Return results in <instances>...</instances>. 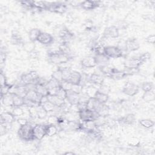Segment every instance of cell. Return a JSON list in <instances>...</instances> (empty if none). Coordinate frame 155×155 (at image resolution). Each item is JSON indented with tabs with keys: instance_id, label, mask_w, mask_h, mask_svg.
I'll use <instances>...</instances> for the list:
<instances>
[{
	"instance_id": "6da1fadb",
	"label": "cell",
	"mask_w": 155,
	"mask_h": 155,
	"mask_svg": "<svg viewBox=\"0 0 155 155\" xmlns=\"http://www.w3.org/2000/svg\"><path fill=\"white\" fill-rule=\"evenodd\" d=\"M70 59V56L62 53L59 48L57 50L51 51L48 53V60L49 62L58 66L67 64Z\"/></svg>"
},
{
	"instance_id": "7a4b0ae2",
	"label": "cell",
	"mask_w": 155,
	"mask_h": 155,
	"mask_svg": "<svg viewBox=\"0 0 155 155\" xmlns=\"http://www.w3.org/2000/svg\"><path fill=\"white\" fill-rule=\"evenodd\" d=\"M18 134L21 139L27 142L35 140L33 134V126L29 123L25 125L19 127Z\"/></svg>"
},
{
	"instance_id": "3957f363",
	"label": "cell",
	"mask_w": 155,
	"mask_h": 155,
	"mask_svg": "<svg viewBox=\"0 0 155 155\" xmlns=\"http://www.w3.org/2000/svg\"><path fill=\"white\" fill-rule=\"evenodd\" d=\"M104 54L108 58H120L124 56V53L122 48L118 46L108 45L104 47Z\"/></svg>"
},
{
	"instance_id": "277c9868",
	"label": "cell",
	"mask_w": 155,
	"mask_h": 155,
	"mask_svg": "<svg viewBox=\"0 0 155 155\" xmlns=\"http://www.w3.org/2000/svg\"><path fill=\"white\" fill-rule=\"evenodd\" d=\"M78 113L79 117L82 122L96 120L100 117L96 111H92L87 108L80 110L78 111Z\"/></svg>"
},
{
	"instance_id": "5b68a950",
	"label": "cell",
	"mask_w": 155,
	"mask_h": 155,
	"mask_svg": "<svg viewBox=\"0 0 155 155\" xmlns=\"http://www.w3.org/2000/svg\"><path fill=\"white\" fill-rule=\"evenodd\" d=\"M145 62L142 60L140 56L136 58H132L126 60L124 65L126 70H135L139 68Z\"/></svg>"
},
{
	"instance_id": "8992f818",
	"label": "cell",
	"mask_w": 155,
	"mask_h": 155,
	"mask_svg": "<svg viewBox=\"0 0 155 155\" xmlns=\"http://www.w3.org/2000/svg\"><path fill=\"white\" fill-rule=\"evenodd\" d=\"M33 134L35 140H42L46 136V125L38 124L33 126Z\"/></svg>"
},
{
	"instance_id": "52a82bcc",
	"label": "cell",
	"mask_w": 155,
	"mask_h": 155,
	"mask_svg": "<svg viewBox=\"0 0 155 155\" xmlns=\"http://www.w3.org/2000/svg\"><path fill=\"white\" fill-rule=\"evenodd\" d=\"M139 91V87L131 82H127L122 88V93L128 96H134L137 94Z\"/></svg>"
},
{
	"instance_id": "ba28073f",
	"label": "cell",
	"mask_w": 155,
	"mask_h": 155,
	"mask_svg": "<svg viewBox=\"0 0 155 155\" xmlns=\"http://www.w3.org/2000/svg\"><path fill=\"white\" fill-rule=\"evenodd\" d=\"M140 48V44L135 38H130L127 39L124 44V48L128 52L135 51Z\"/></svg>"
},
{
	"instance_id": "9c48e42d",
	"label": "cell",
	"mask_w": 155,
	"mask_h": 155,
	"mask_svg": "<svg viewBox=\"0 0 155 155\" xmlns=\"http://www.w3.org/2000/svg\"><path fill=\"white\" fill-rule=\"evenodd\" d=\"M47 4V10L52 12H55L58 13H64L67 10V6L65 4L61 2H52V3H48Z\"/></svg>"
},
{
	"instance_id": "30bf717a",
	"label": "cell",
	"mask_w": 155,
	"mask_h": 155,
	"mask_svg": "<svg viewBox=\"0 0 155 155\" xmlns=\"http://www.w3.org/2000/svg\"><path fill=\"white\" fill-rule=\"evenodd\" d=\"M37 41L42 45H48L54 42V38L48 33L41 31L37 39Z\"/></svg>"
},
{
	"instance_id": "8fae6325",
	"label": "cell",
	"mask_w": 155,
	"mask_h": 155,
	"mask_svg": "<svg viewBox=\"0 0 155 155\" xmlns=\"http://www.w3.org/2000/svg\"><path fill=\"white\" fill-rule=\"evenodd\" d=\"M82 80V75L81 73L77 71H71V73L67 81L72 85H81Z\"/></svg>"
},
{
	"instance_id": "7c38bea8",
	"label": "cell",
	"mask_w": 155,
	"mask_h": 155,
	"mask_svg": "<svg viewBox=\"0 0 155 155\" xmlns=\"http://www.w3.org/2000/svg\"><path fill=\"white\" fill-rule=\"evenodd\" d=\"M81 64L82 67L85 68H94L97 66V63L94 56H88L84 57L81 61Z\"/></svg>"
},
{
	"instance_id": "4fadbf2b",
	"label": "cell",
	"mask_w": 155,
	"mask_h": 155,
	"mask_svg": "<svg viewBox=\"0 0 155 155\" xmlns=\"http://www.w3.org/2000/svg\"><path fill=\"white\" fill-rule=\"evenodd\" d=\"M25 99L30 101H32L36 103H38L39 104H40V101L41 99V97H40L38 93L36 92V91L35 90L34 88H30L27 93L25 94V96H24Z\"/></svg>"
},
{
	"instance_id": "5bb4252c",
	"label": "cell",
	"mask_w": 155,
	"mask_h": 155,
	"mask_svg": "<svg viewBox=\"0 0 155 155\" xmlns=\"http://www.w3.org/2000/svg\"><path fill=\"white\" fill-rule=\"evenodd\" d=\"M104 35L106 37L117 38L119 36V29L115 25L110 26L105 29Z\"/></svg>"
},
{
	"instance_id": "9a60e30c",
	"label": "cell",
	"mask_w": 155,
	"mask_h": 155,
	"mask_svg": "<svg viewBox=\"0 0 155 155\" xmlns=\"http://www.w3.org/2000/svg\"><path fill=\"white\" fill-rule=\"evenodd\" d=\"M16 117L10 111L2 112L1 114V124H12L15 120Z\"/></svg>"
},
{
	"instance_id": "2e32d148",
	"label": "cell",
	"mask_w": 155,
	"mask_h": 155,
	"mask_svg": "<svg viewBox=\"0 0 155 155\" xmlns=\"http://www.w3.org/2000/svg\"><path fill=\"white\" fill-rule=\"evenodd\" d=\"M68 94H67V97L66 101L71 105H78L80 101V98H81V94L76 93L71 90L67 91Z\"/></svg>"
},
{
	"instance_id": "e0dca14e",
	"label": "cell",
	"mask_w": 155,
	"mask_h": 155,
	"mask_svg": "<svg viewBox=\"0 0 155 155\" xmlns=\"http://www.w3.org/2000/svg\"><path fill=\"white\" fill-rule=\"evenodd\" d=\"M58 36L62 40V43L68 44L73 38V34L67 28H62L59 31Z\"/></svg>"
},
{
	"instance_id": "ac0fdd59",
	"label": "cell",
	"mask_w": 155,
	"mask_h": 155,
	"mask_svg": "<svg viewBox=\"0 0 155 155\" xmlns=\"http://www.w3.org/2000/svg\"><path fill=\"white\" fill-rule=\"evenodd\" d=\"M47 101H48L49 102L52 103L56 108H61L66 103L65 101L60 99L56 95L48 94L47 96Z\"/></svg>"
},
{
	"instance_id": "d6986e66",
	"label": "cell",
	"mask_w": 155,
	"mask_h": 155,
	"mask_svg": "<svg viewBox=\"0 0 155 155\" xmlns=\"http://www.w3.org/2000/svg\"><path fill=\"white\" fill-rule=\"evenodd\" d=\"M88 81L93 84L100 86L103 85V83L104 81V78L102 75L98 73H93L91 74V75L89 76Z\"/></svg>"
},
{
	"instance_id": "ffe728a7",
	"label": "cell",
	"mask_w": 155,
	"mask_h": 155,
	"mask_svg": "<svg viewBox=\"0 0 155 155\" xmlns=\"http://www.w3.org/2000/svg\"><path fill=\"white\" fill-rule=\"evenodd\" d=\"M99 1H90V0H86L84 1L81 2L80 6L85 10H93L97 7L99 5Z\"/></svg>"
},
{
	"instance_id": "44dd1931",
	"label": "cell",
	"mask_w": 155,
	"mask_h": 155,
	"mask_svg": "<svg viewBox=\"0 0 155 155\" xmlns=\"http://www.w3.org/2000/svg\"><path fill=\"white\" fill-rule=\"evenodd\" d=\"M93 97L100 104H106L108 99H109V96L108 94L101 92L99 91L98 90L95 93Z\"/></svg>"
},
{
	"instance_id": "7402d4cb",
	"label": "cell",
	"mask_w": 155,
	"mask_h": 155,
	"mask_svg": "<svg viewBox=\"0 0 155 155\" xmlns=\"http://www.w3.org/2000/svg\"><path fill=\"white\" fill-rule=\"evenodd\" d=\"M94 58L97 63V66L101 67L108 65L110 58L106 56L104 54H97L94 56Z\"/></svg>"
},
{
	"instance_id": "603a6c76",
	"label": "cell",
	"mask_w": 155,
	"mask_h": 155,
	"mask_svg": "<svg viewBox=\"0 0 155 155\" xmlns=\"http://www.w3.org/2000/svg\"><path fill=\"white\" fill-rule=\"evenodd\" d=\"M35 90L40 97H46L48 95V90L45 85L38 84L35 85Z\"/></svg>"
},
{
	"instance_id": "cb8c5ba5",
	"label": "cell",
	"mask_w": 155,
	"mask_h": 155,
	"mask_svg": "<svg viewBox=\"0 0 155 155\" xmlns=\"http://www.w3.org/2000/svg\"><path fill=\"white\" fill-rule=\"evenodd\" d=\"M101 104L93 97H89L86 102V108L96 111Z\"/></svg>"
},
{
	"instance_id": "d4e9b609",
	"label": "cell",
	"mask_w": 155,
	"mask_h": 155,
	"mask_svg": "<svg viewBox=\"0 0 155 155\" xmlns=\"http://www.w3.org/2000/svg\"><path fill=\"white\" fill-rule=\"evenodd\" d=\"M25 105L24 97L17 94H13V107H22Z\"/></svg>"
},
{
	"instance_id": "484cf974",
	"label": "cell",
	"mask_w": 155,
	"mask_h": 155,
	"mask_svg": "<svg viewBox=\"0 0 155 155\" xmlns=\"http://www.w3.org/2000/svg\"><path fill=\"white\" fill-rule=\"evenodd\" d=\"M135 120H136L135 116L132 113H130V114H128L126 116L120 118L119 119V122L125 124L131 125L134 122Z\"/></svg>"
},
{
	"instance_id": "4316f807",
	"label": "cell",
	"mask_w": 155,
	"mask_h": 155,
	"mask_svg": "<svg viewBox=\"0 0 155 155\" xmlns=\"http://www.w3.org/2000/svg\"><path fill=\"white\" fill-rule=\"evenodd\" d=\"M41 33V31L37 28H31L28 32V38L31 42H35L37 41V39Z\"/></svg>"
},
{
	"instance_id": "83f0119b",
	"label": "cell",
	"mask_w": 155,
	"mask_h": 155,
	"mask_svg": "<svg viewBox=\"0 0 155 155\" xmlns=\"http://www.w3.org/2000/svg\"><path fill=\"white\" fill-rule=\"evenodd\" d=\"M58 132V128L56 125L48 124L46 125V136L52 137L56 135Z\"/></svg>"
},
{
	"instance_id": "f1b7e54d",
	"label": "cell",
	"mask_w": 155,
	"mask_h": 155,
	"mask_svg": "<svg viewBox=\"0 0 155 155\" xmlns=\"http://www.w3.org/2000/svg\"><path fill=\"white\" fill-rule=\"evenodd\" d=\"M2 104L6 107H13V94H7L4 96L1 97Z\"/></svg>"
},
{
	"instance_id": "f546056e",
	"label": "cell",
	"mask_w": 155,
	"mask_h": 155,
	"mask_svg": "<svg viewBox=\"0 0 155 155\" xmlns=\"http://www.w3.org/2000/svg\"><path fill=\"white\" fill-rule=\"evenodd\" d=\"M40 105L42 106V107L47 113L54 111L55 108H56L52 103H51L48 101H46L45 102L42 103Z\"/></svg>"
},
{
	"instance_id": "4dcf8cb0",
	"label": "cell",
	"mask_w": 155,
	"mask_h": 155,
	"mask_svg": "<svg viewBox=\"0 0 155 155\" xmlns=\"http://www.w3.org/2000/svg\"><path fill=\"white\" fill-rule=\"evenodd\" d=\"M139 124L145 128H151L154 125V122L150 119H143L139 121Z\"/></svg>"
},
{
	"instance_id": "1f68e13d",
	"label": "cell",
	"mask_w": 155,
	"mask_h": 155,
	"mask_svg": "<svg viewBox=\"0 0 155 155\" xmlns=\"http://www.w3.org/2000/svg\"><path fill=\"white\" fill-rule=\"evenodd\" d=\"M45 85L48 90H50L51 88L61 86V82H58V81H56L54 79L51 78L50 79H49L48 81H47Z\"/></svg>"
},
{
	"instance_id": "d6a6232c",
	"label": "cell",
	"mask_w": 155,
	"mask_h": 155,
	"mask_svg": "<svg viewBox=\"0 0 155 155\" xmlns=\"http://www.w3.org/2000/svg\"><path fill=\"white\" fill-rule=\"evenodd\" d=\"M10 42L12 44L19 45L20 44H22V38L21 37V36L19 35V33H18L16 32L13 33L12 35Z\"/></svg>"
},
{
	"instance_id": "836d02e7",
	"label": "cell",
	"mask_w": 155,
	"mask_h": 155,
	"mask_svg": "<svg viewBox=\"0 0 155 155\" xmlns=\"http://www.w3.org/2000/svg\"><path fill=\"white\" fill-rule=\"evenodd\" d=\"M33 7H34L39 10H47V2H44V1H33Z\"/></svg>"
},
{
	"instance_id": "e575fe53",
	"label": "cell",
	"mask_w": 155,
	"mask_h": 155,
	"mask_svg": "<svg viewBox=\"0 0 155 155\" xmlns=\"http://www.w3.org/2000/svg\"><path fill=\"white\" fill-rule=\"evenodd\" d=\"M142 99L143 101L145 102H150L153 101L155 99V94L152 91H147V92H144V94L142 96Z\"/></svg>"
},
{
	"instance_id": "d590c367",
	"label": "cell",
	"mask_w": 155,
	"mask_h": 155,
	"mask_svg": "<svg viewBox=\"0 0 155 155\" xmlns=\"http://www.w3.org/2000/svg\"><path fill=\"white\" fill-rule=\"evenodd\" d=\"M51 78L54 79L55 80L58 81L59 82H61L62 81V71L58 67V68L54 71L52 74Z\"/></svg>"
},
{
	"instance_id": "8d00e7d4",
	"label": "cell",
	"mask_w": 155,
	"mask_h": 155,
	"mask_svg": "<svg viewBox=\"0 0 155 155\" xmlns=\"http://www.w3.org/2000/svg\"><path fill=\"white\" fill-rule=\"evenodd\" d=\"M141 88L144 92L152 91L154 88V85L151 82H145L141 85Z\"/></svg>"
},
{
	"instance_id": "74e56055",
	"label": "cell",
	"mask_w": 155,
	"mask_h": 155,
	"mask_svg": "<svg viewBox=\"0 0 155 155\" xmlns=\"http://www.w3.org/2000/svg\"><path fill=\"white\" fill-rule=\"evenodd\" d=\"M37 109V114H38V118L42 119L45 118L47 116V113L44 110V109L42 107L41 105H38L36 107Z\"/></svg>"
},
{
	"instance_id": "f35d334b",
	"label": "cell",
	"mask_w": 155,
	"mask_h": 155,
	"mask_svg": "<svg viewBox=\"0 0 155 155\" xmlns=\"http://www.w3.org/2000/svg\"><path fill=\"white\" fill-rule=\"evenodd\" d=\"M67 94H68V92L66 90H65L64 88H63L62 87H60V88H59V90L56 94V96H58L60 99L66 101L67 97Z\"/></svg>"
},
{
	"instance_id": "ab89813d",
	"label": "cell",
	"mask_w": 155,
	"mask_h": 155,
	"mask_svg": "<svg viewBox=\"0 0 155 155\" xmlns=\"http://www.w3.org/2000/svg\"><path fill=\"white\" fill-rule=\"evenodd\" d=\"M12 112L15 117H20L24 114V111L22 109V107H13Z\"/></svg>"
},
{
	"instance_id": "60d3db41",
	"label": "cell",
	"mask_w": 155,
	"mask_h": 155,
	"mask_svg": "<svg viewBox=\"0 0 155 155\" xmlns=\"http://www.w3.org/2000/svg\"><path fill=\"white\" fill-rule=\"evenodd\" d=\"M34 42H26L23 44V48L24 49L28 52V53H31L33 50H35V44H33Z\"/></svg>"
},
{
	"instance_id": "b9f144b4",
	"label": "cell",
	"mask_w": 155,
	"mask_h": 155,
	"mask_svg": "<svg viewBox=\"0 0 155 155\" xmlns=\"http://www.w3.org/2000/svg\"><path fill=\"white\" fill-rule=\"evenodd\" d=\"M58 118H59V116L56 115H51L48 116L47 122L48 124L56 125L58 123Z\"/></svg>"
},
{
	"instance_id": "7bdbcfd3",
	"label": "cell",
	"mask_w": 155,
	"mask_h": 155,
	"mask_svg": "<svg viewBox=\"0 0 155 155\" xmlns=\"http://www.w3.org/2000/svg\"><path fill=\"white\" fill-rule=\"evenodd\" d=\"M11 85L10 84H7L6 85L1 87V97L4 96L7 94L9 93V90L10 88Z\"/></svg>"
},
{
	"instance_id": "ee69618b",
	"label": "cell",
	"mask_w": 155,
	"mask_h": 155,
	"mask_svg": "<svg viewBox=\"0 0 155 155\" xmlns=\"http://www.w3.org/2000/svg\"><path fill=\"white\" fill-rule=\"evenodd\" d=\"M128 144L131 147H138L140 145V140L136 137H132L129 140Z\"/></svg>"
},
{
	"instance_id": "f6af8a7d",
	"label": "cell",
	"mask_w": 155,
	"mask_h": 155,
	"mask_svg": "<svg viewBox=\"0 0 155 155\" xmlns=\"http://www.w3.org/2000/svg\"><path fill=\"white\" fill-rule=\"evenodd\" d=\"M0 84H1V87L6 85L7 84H8L7 83V78L5 75V74L1 71V74H0Z\"/></svg>"
},
{
	"instance_id": "bcb514c9",
	"label": "cell",
	"mask_w": 155,
	"mask_h": 155,
	"mask_svg": "<svg viewBox=\"0 0 155 155\" xmlns=\"http://www.w3.org/2000/svg\"><path fill=\"white\" fill-rule=\"evenodd\" d=\"M16 122L18 124V125H19V127L24 126V125H25L27 124H28V121L27 120V119H26L25 118H24V117H19L17 119Z\"/></svg>"
},
{
	"instance_id": "7dc6e473",
	"label": "cell",
	"mask_w": 155,
	"mask_h": 155,
	"mask_svg": "<svg viewBox=\"0 0 155 155\" xmlns=\"http://www.w3.org/2000/svg\"><path fill=\"white\" fill-rule=\"evenodd\" d=\"M146 41L150 44H154L155 41V35L154 34L150 35L146 38Z\"/></svg>"
},
{
	"instance_id": "c3c4849f",
	"label": "cell",
	"mask_w": 155,
	"mask_h": 155,
	"mask_svg": "<svg viewBox=\"0 0 155 155\" xmlns=\"http://www.w3.org/2000/svg\"><path fill=\"white\" fill-rule=\"evenodd\" d=\"M65 154H74V153L73 152H71V151H68V152H66L64 153Z\"/></svg>"
}]
</instances>
